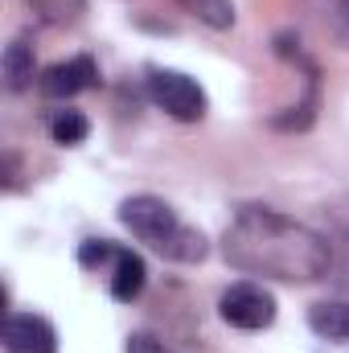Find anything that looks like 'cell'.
Wrapping results in <instances>:
<instances>
[{
    "label": "cell",
    "instance_id": "cell-1",
    "mask_svg": "<svg viewBox=\"0 0 349 353\" xmlns=\"http://www.w3.org/2000/svg\"><path fill=\"white\" fill-rule=\"evenodd\" d=\"M222 259L243 275H263L279 283H317L329 279L333 251L329 239L308 230L304 222L267 205H243L222 234Z\"/></svg>",
    "mask_w": 349,
    "mask_h": 353
},
{
    "label": "cell",
    "instance_id": "cell-2",
    "mask_svg": "<svg viewBox=\"0 0 349 353\" xmlns=\"http://www.w3.org/2000/svg\"><path fill=\"white\" fill-rule=\"evenodd\" d=\"M119 222L148 247L157 251L161 259H173V263H201L210 243L197 226L181 222L177 210L169 201L152 197V193H140V197H128L119 205Z\"/></svg>",
    "mask_w": 349,
    "mask_h": 353
},
{
    "label": "cell",
    "instance_id": "cell-3",
    "mask_svg": "<svg viewBox=\"0 0 349 353\" xmlns=\"http://www.w3.org/2000/svg\"><path fill=\"white\" fill-rule=\"evenodd\" d=\"M148 99H152L165 115L181 119V123H197V119L206 115V107H210L206 90L197 87L189 74L165 70V66H152V70H148Z\"/></svg>",
    "mask_w": 349,
    "mask_h": 353
},
{
    "label": "cell",
    "instance_id": "cell-4",
    "mask_svg": "<svg viewBox=\"0 0 349 353\" xmlns=\"http://www.w3.org/2000/svg\"><path fill=\"white\" fill-rule=\"evenodd\" d=\"M218 312L226 325H235L243 333H259L275 321V300L259 283H230L218 300Z\"/></svg>",
    "mask_w": 349,
    "mask_h": 353
},
{
    "label": "cell",
    "instance_id": "cell-5",
    "mask_svg": "<svg viewBox=\"0 0 349 353\" xmlns=\"http://www.w3.org/2000/svg\"><path fill=\"white\" fill-rule=\"evenodd\" d=\"M0 337H4L8 353H58L54 325L46 316H33V312H8Z\"/></svg>",
    "mask_w": 349,
    "mask_h": 353
},
{
    "label": "cell",
    "instance_id": "cell-6",
    "mask_svg": "<svg viewBox=\"0 0 349 353\" xmlns=\"http://www.w3.org/2000/svg\"><path fill=\"white\" fill-rule=\"evenodd\" d=\"M90 87H99V66L87 54H79L70 62H58V66H50L41 74V90L50 99H74V94H83Z\"/></svg>",
    "mask_w": 349,
    "mask_h": 353
},
{
    "label": "cell",
    "instance_id": "cell-7",
    "mask_svg": "<svg viewBox=\"0 0 349 353\" xmlns=\"http://www.w3.org/2000/svg\"><path fill=\"white\" fill-rule=\"evenodd\" d=\"M304 17L333 41L349 50V0H304Z\"/></svg>",
    "mask_w": 349,
    "mask_h": 353
},
{
    "label": "cell",
    "instance_id": "cell-8",
    "mask_svg": "<svg viewBox=\"0 0 349 353\" xmlns=\"http://www.w3.org/2000/svg\"><path fill=\"white\" fill-rule=\"evenodd\" d=\"M115 271H111V296L119 300V304H132L140 292H144V283H148V267H144V259L136 255V251H115Z\"/></svg>",
    "mask_w": 349,
    "mask_h": 353
},
{
    "label": "cell",
    "instance_id": "cell-9",
    "mask_svg": "<svg viewBox=\"0 0 349 353\" xmlns=\"http://www.w3.org/2000/svg\"><path fill=\"white\" fill-rule=\"evenodd\" d=\"M308 329L321 341H349V300H321L308 308Z\"/></svg>",
    "mask_w": 349,
    "mask_h": 353
},
{
    "label": "cell",
    "instance_id": "cell-10",
    "mask_svg": "<svg viewBox=\"0 0 349 353\" xmlns=\"http://www.w3.org/2000/svg\"><path fill=\"white\" fill-rule=\"evenodd\" d=\"M0 74H4V87L8 90H25L37 74V58H33V46L25 37L8 41L4 46V58H0Z\"/></svg>",
    "mask_w": 349,
    "mask_h": 353
},
{
    "label": "cell",
    "instance_id": "cell-11",
    "mask_svg": "<svg viewBox=\"0 0 349 353\" xmlns=\"http://www.w3.org/2000/svg\"><path fill=\"white\" fill-rule=\"evenodd\" d=\"M325 239H329V251H333L329 275L341 292H349V214H333V230Z\"/></svg>",
    "mask_w": 349,
    "mask_h": 353
},
{
    "label": "cell",
    "instance_id": "cell-12",
    "mask_svg": "<svg viewBox=\"0 0 349 353\" xmlns=\"http://www.w3.org/2000/svg\"><path fill=\"white\" fill-rule=\"evenodd\" d=\"M50 136H54V144H66V148L83 144V140L90 136L87 115H83V111H74V107L54 111V115H50Z\"/></svg>",
    "mask_w": 349,
    "mask_h": 353
},
{
    "label": "cell",
    "instance_id": "cell-13",
    "mask_svg": "<svg viewBox=\"0 0 349 353\" xmlns=\"http://www.w3.org/2000/svg\"><path fill=\"white\" fill-rule=\"evenodd\" d=\"M197 21H206L210 29H230L235 25V4L230 0H181Z\"/></svg>",
    "mask_w": 349,
    "mask_h": 353
},
{
    "label": "cell",
    "instance_id": "cell-14",
    "mask_svg": "<svg viewBox=\"0 0 349 353\" xmlns=\"http://www.w3.org/2000/svg\"><path fill=\"white\" fill-rule=\"evenodd\" d=\"M115 243H107V239H87L83 247H79V263L83 267H99V263H107V259H115Z\"/></svg>",
    "mask_w": 349,
    "mask_h": 353
},
{
    "label": "cell",
    "instance_id": "cell-15",
    "mask_svg": "<svg viewBox=\"0 0 349 353\" xmlns=\"http://www.w3.org/2000/svg\"><path fill=\"white\" fill-rule=\"evenodd\" d=\"M128 353H173L165 341H157V337H148V333H132L128 337Z\"/></svg>",
    "mask_w": 349,
    "mask_h": 353
}]
</instances>
